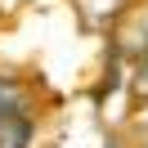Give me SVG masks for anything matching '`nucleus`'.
Masks as SVG:
<instances>
[{"instance_id": "1", "label": "nucleus", "mask_w": 148, "mask_h": 148, "mask_svg": "<svg viewBox=\"0 0 148 148\" xmlns=\"http://www.w3.org/2000/svg\"><path fill=\"white\" fill-rule=\"evenodd\" d=\"M0 148H27V117H18L9 103L0 108Z\"/></svg>"}, {"instance_id": "2", "label": "nucleus", "mask_w": 148, "mask_h": 148, "mask_svg": "<svg viewBox=\"0 0 148 148\" xmlns=\"http://www.w3.org/2000/svg\"><path fill=\"white\" fill-rule=\"evenodd\" d=\"M139 81H144V90H148V63H144V72H139Z\"/></svg>"}]
</instances>
